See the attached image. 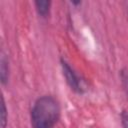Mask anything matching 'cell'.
Returning a JSON list of instances; mask_svg holds the SVG:
<instances>
[{"label":"cell","instance_id":"cell-6","mask_svg":"<svg viewBox=\"0 0 128 128\" xmlns=\"http://www.w3.org/2000/svg\"><path fill=\"white\" fill-rule=\"evenodd\" d=\"M120 77H121V82H122V86L124 88V91L128 97V71L127 70H122L120 73Z\"/></svg>","mask_w":128,"mask_h":128},{"label":"cell","instance_id":"cell-4","mask_svg":"<svg viewBox=\"0 0 128 128\" xmlns=\"http://www.w3.org/2000/svg\"><path fill=\"white\" fill-rule=\"evenodd\" d=\"M35 8L41 17H47L51 7V1H35Z\"/></svg>","mask_w":128,"mask_h":128},{"label":"cell","instance_id":"cell-5","mask_svg":"<svg viewBox=\"0 0 128 128\" xmlns=\"http://www.w3.org/2000/svg\"><path fill=\"white\" fill-rule=\"evenodd\" d=\"M8 122V114H7V108L5 105L4 98L2 97V103H1V128H6Z\"/></svg>","mask_w":128,"mask_h":128},{"label":"cell","instance_id":"cell-7","mask_svg":"<svg viewBox=\"0 0 128 128\" xmlns=\"http://www.w3.org/2000/svg\"><path fill=\"white\" fill-rule=\"evenodd\" d=\"M121 123L123 128H128V112L123 110L121 113Z\"/></svg>","mask_w":128,"mask_h":128},{"label":"cell","instance_id":"cell-2","mask_svg":"<svg viewBox=\"0 0 128 128\" xmlns=\"http://www.w3.org/2000/svg\"><path fill=\"white\" fill-rule=\"evenodd\" d=\"M60 64H61L63 76L65 77L68 86L74 92H76L78 94H82L84 92V87H83V81H82V79L78 76V74L74 71V69L70 66V64L65 59L61 58Z\"/></svg>","mask_w":128,"mask_h":128},{"label":"cell","instance_id":"cell-3","mask_svg":"<svg viewBox=\"0 0 128 128\" xmlns=\"http://www.w3.org/2000/svg\"><path fill=\"white\" fill-rule=\"evenodd\" d=\"M0 78H1V83L5 85L8 82L9 79V65H8V60L6 57L3 55L0 60Z\"/></svg>","mask_w":128,"mask_h":128},{"label":"cell","instance_id":"cell-1","mask_svg":"<svg viewBox=\"0 0 128 128\" xmlns=\"http://www.w3.org/2000/svg\"><path fill=\"white\" fill-rule=\"evenodd\" d=\"M60 114V104L54 96H41L34 102L31 109V125L33 128H54Z\"/></svg>","mask_w":128,"mask_h":128}]
</instances>
